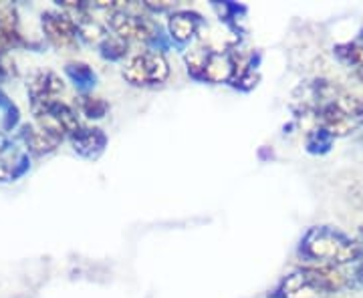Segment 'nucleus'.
<instances>
[{"label": "nucleus", "mask_w": 363, "mask_h": 298, "mask_svg": "<svg viewBox=\"0 0 363 298\" xmlns=\"http://www.w3.org/2000/svg\"><path fill=\"white\" fill-rule=\"evenodd\" d=\"M297 256L305 264L350 266L363 260V242L335 226H311L303 234L297 246Z\"/></svg>", "instance_id": "nucleus-1"}, {"label": "nucleus", "mask_w": 363, "mask_h": 298, "mask_svg": "<svg viewBox=\"0 0 363 298\" xmlns=\"http://www.w3.org/2000/svg\"><path fill=\"white\" fill-rule=\"evenodd\" d=\"M353 286V278L339 266L303 264L277 285L272 298H327Z\"/></svg>", "instance_id": "nucleus-2"}, {"label": "nucleus", "mask_w": 363, "mask_h": 298, "mask_svg": "<svg viewBox=\"0 0 363 298\" xmlns=\"http://www.w3.org/2000/svg\"><path fill=\"white\" fill-rule=\"evenodd\" d=\"M319 127L329 131L335 139L347 137L363 127V97L341 91L313 115Z\"/></svg>", "instance_id": "nucleus-3"}, {"label": "nucleus", "mask_w": 363, "mask_h": 298, "mask_svg": "<svg viewBox=\"0 0 363 298\" xmlns=\"http://www.w3.org/2000/svg\"><path fill=\"white\" fill-rule=\"evenodd\" d=\"M107 28L116 37L125 42H143V45H157L162 40V26L150 14H140L130 11L128 6H119L107 13Z\"/></svg>", "instance_id": "nucleus-4"}, {"label": "nucleus", "mask_w": 363, "mask_h": 298, "mask_svg": "<svg viewBox=\"0 0 363 298\" xmlns=\"http://www.w3.org/2000/svg\"><path fill=\"white\" fill-rule=\"evenodd\" d=\"M121 77L131 87H142V89L160 87L169 77L168 59L157 49H147L138 55H131L125 61V67L121 69Z\"/></svg>", "instance_id": "nucleus-5"}, {"label": "nucleus", "mask_w": 363, "mask_h": 298, "mask_svg": "<svg viewBox=\"0 0 363 298\" xmlns=\"http://www.w3.org/2000/svg\"><path fill=\"white\" fill-rule=\"evenodd\" d=\"M30 107H33V115H35V121L40 130L49 131L61 139L71 137L83 125L79 119L77 109H73L71 105L63 103L59 99L33 103Z\"/></svg>", "instance_id": "nucleus-6"}, {"label": "nucleus", "mask_w": 363, "mask_h": 298, "mask_svg": "<svg viewBox=\"0 0 363 298\" xmlns=\"http://www.w3.org/2000/svg\"><path fill=\"white\" fill-rule=\"evenodd\" d=\"M47 39L57 49H75L79 42L77 21L63 11H47L40 16Z\"/></svg>", "instance_id": "nucleus-7"}, {"label": "nucleus", "mask_w": 363, "mask_h": 298, "mask_svg": "<svg viewBox=\"0 0 363 298\" xmlns=\"http://www.w3.org/2000/svg\"><path fill=\"white\" fill-rule=\"evenodd\" d=\"M30 169V157L25 147L0 131V182H14Z\"/></svg>", "instance_id": "nucleus-8"}, {"label": "nucleus", "mask_w": 363, "mask_h": 298, "mask_svg": "<svg viewBox=\"0 0 363 298\" xmlns=\"http://www.w3.org/2000/svg\"><path fill=\"white\" fill-rule=\"evenodd\" d=\"M204 25L202 14L188 8H176L174 13L168 14V37L176 45H188L196 39L198 30Z\"/></svg>", "instance_id": "nucleus-9"}, {"label": "nucleus", "mask_w": 363, "mask_h": 298, "mask_svg": "<svg viewBox=\"0 0 363 298\" xmlns=\"http://www.w3.org/2000/svg\"><path fill=\"white\" fill-rule=\"evenodd\" d=\"M234 77H236V61H234L233 51H214V49H210L206 65L202 69V75H200L198 81L212 83V85H220V83H230L233 85Z\"/></svg>", "instance_id": "nucleus-10"}, {"label": "nucleus", "mask_w": 363, "mask_h": 298, "mask_svg": "<svg viewBox=\"0 0 363 298\" xmlns=\"http://www.w3.org/2000/svg\"><path fill=\"white\" fill-rule=\"evenodd\" d=\"M69 142L73 145L75 154H79L81 157H87V159H97L105 151V147H107V135L99 127L81 125L69 137Z\"/></svg>", "instance_id": "nucleus-11"}, {"label": "nucleus", "mask_w": 363, "mask_h": 298, "mask_svg": "<svg viewBox=\"0 0 363 298\" xmlns=\"http://www.w3.org/2000/svg\"><path fill=\"white\" fill-rule=\"evenodd\" d=\"M63 89H65L63 79L59 77L57 73H52V71H37L26 83V91H28V97H30V105L57 99V95L63 93Z\"/></svg>", "instance_id": "nucleus-12"}, {"label": "nucleus", "mask_w": 363, "mask_h": 298, "mask_svg": "<svg viewBox=\"0 0 363 298\" xmlns=\"http://www.w3.org/2000/svg\"><path fill=\"white\" fill-rule=\"evenodd\" d=\"M21 142L25 143V149L33 156H47L52 154L59 145H61V137L52 135L49 131L40 130L39 125L33 123H25L21 125Z\"/></svg>", "instance_id": "nucleus-13"}, {"label": "nucleus", "mask_w": 363, "mask_h": 298, "mask_svg": "<svg viewBox=\"0 0 363 298\" xmlns=\"http://www.w3.org/2000/svg\"><path fill=\"white\" fill-rule=\"evenodd\" d=\"M21 40L18 33V14L9 2H0V52L14 47Z\"/></svg>", "instance_id": "nucleus-14"}, {"label": "nucleus", "mask_w": 363, "mask_h": 298, "mask_svg": "<svg viewBox=\"0 0 363 298\" xmlns=\"http://www.w3.org/2000/svg\"><path fill=\"white\" fill-rule=\"evenodd\" d=\"M333 55L337 57L339 63L345 67H353L355 71L363 69V42L362 40H350V42H339L333 47Z\"/></svg>", "instance_id": "nucleus-15"}, {"label": "nucleus", "mask_w": 363, "mask_h": 298, "mask_svg": "<svg viewBox=\"0 0 363 298\" xmlns=\"http://www.w3.org/2000/svg\"><path fill=\"white\" fill-rule=\"evenodd\" d=\"M65 73L81 93L91 91L97 85V75L87 63H69L65 67Z\"/></svg>", "instance_id": "nucleus-16"}, {"label": "nucleus", "mask_w": 363, "mask_h": 298, "mask_svg": "<svg viewBox=\"0 0 363 298\" xmlns=\"http://www.w3.org/2000/svg\"><path fill=\"white\" fill-rule=\"evenodd\" d=\"M77 28H79V39H83L85 42H91V45H101V40L109 35V30L105 28L104 25H99L95 18H91L89 14H83V16H77Z\"/></svg>", "instance_id": "nucleus-17"}, {"label": "nucleus", "mask_w": 363, "mask_h": 298, "mask_svg": "<svg viewBox=\"0 0 363 298\" xmlns=\"http://www.w3.org/2000/svg\"><path fill=\"white\" fill-rule=\"evenodd\" d=\"M333 143H335V137H333L329 131H325L323 127L317 125V127H313V130L307 133L305 149H307L311 156H325V154L331 151Z\"/></svg>", "instance_id": "nucleus-18"}, {"label": "nucleus", "mask_w": 363, "mask_h": 298, "mask_svg": "<svg viewBox=\"0 0 363 298\" xmlns=\"http://www.w3.org/2000/svg\"><path fill=\"white\" fill-rule=\"evenodd\" d=\"M77 111L87 119H104L109 111V103L104 97H93L87 93H81L77 97Z\"/></svg>", "instance_id": "nucleus-19"}, {"label": "nucleus", "mask_w": 363, "mask_h": 298, "mask_svg": "<svg viewBox=\"0 0 363 298\" xmlns=\"http://www.w3.org/2000/svg\"><path fill=\"white\" fill-rule=\"evenodd\" d=\"M128 49H130V42H125L123 39L116 37L113 33H109L99 45V55L105 61L116 63V61H123L128 57Z\"/></svg>", "instance_id": "nucleus-20"}, {"label": "nucleus", "mask_w": 363, "mask_h": 298, "mask_svg": "<svg viewBox=\"0 0 363 298\" xmlns=\"http://www.w3.org/2000/svg\"><path fill=\"white\" fill-rule=\"evenodd\" d=\"M351 278H353V285L363 286V260L359 264H355V268H353V274H351Z\"/></svg>", "instance_id": "nucleus-21"}, {"label": "nucleus", "mask_w": 363, "mask_h": 298, "mask_svg": "<svg viewBox=\"0 0 363 298\" xmlns=\"http://www.w3.org/2000/svg\"><path fill=\"white\" fill-rule=\"evenodd\" d=\"M355 75H357V77H359L363 81V69H359V71H355Z\"/></svg>", "instance_id": "nucleus-22"}, {"label": "nucleus", "mask_w": 363, "mask_h": 298, "mask_svg": "<svg viewBox=\"0 0 363 298\" xmlns=\"http://www.w3.org/2000/svg\"><path fill=\"white\" fill-rule=\"evenodd\" d=\"M357 40H362V42H363V28L359 30V35H357Z\"/></svg>", "instance_id": "nucleus-23"}, {"label": "nucleus", "mask_w": 363, "mask_h": 298, "mask_svg": "<svg viewBox=\"0 0 363 298\" xmlns=\"http://www.w3.org/2000/svg\"><path fill=\"white\" fill-rule=\"evenodd\" d=\"M359 236H362V238H363V224H362V226H359Z\"/></svg>", "instance_id": "nucleus-24"}]
</instances>
